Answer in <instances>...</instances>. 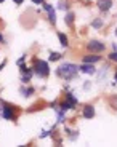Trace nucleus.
I'll return each mask as SVG.
<instances>
[{"mask_svg":"<svg viewBox=\"0 0 117 147\" xmlns=\"http://www.w3.org/2000/svg\"><path fill=\"white\" fill-rule=\"evenodd\" d=\"M77 72H79V67L74 66V64H71V63H64V64H61V66L58 67V75L61 78H64V80L74 78L77 75Z\"/></svg>","mask_w":117,"mask_h":147,"instance_id":"obj_1","label":"nucleus"},{"mask_svg":"<svg viewBox=\"0 0 117 147\" xmlns=\"http://www.w3.org/2000/svg\"><path fill=\"white\" fill-rule=\"evenodd\" d=\"M34 72H35L39 77H47L48 72H50V70H48V64L45 63V61H40V59H39V61H35Z\"/></svg>","mask_w":117,"mask_h":147,"instance_id":"obj_2","label":"nucleus"},{"mask_svg":"<svg viewBox=\"0 0 117 147\" xmlns=\"http://www.w3.org/2000/svg\"><path fill=\"white\" fill-rule=\"evenodd\" d=\"M88 50L90 51H103L104 50V43H101V42H98V40H90L88 42Z\"/></svg>","mask_w":117,"mask_h":147,"instance_id":"obj_3","label":"nucleus"},{"mask_svg":"<svg viewBox=\"0 0 117 147\" xmlns=\"http://www.w3.org/2000/svg\"><path fill=\"white\" fill-rule=\"evenodd\" d=\"M76 104H77V99H76V98H74L72 94H67V101L61 104V110L64 112V110H67V109H72Z\"/></svg>","mask_w":117,"mask_h":147,"instance_id":"obj_4","label":"nucleus"},{"mask_svg":"<svg viewBox=\"0 0 117 147\" xmlns=\"http://www.w3.org/2000/svg\"><path fill=\"white\" fill-rule=\"evenodd\" d=\"M111 5H112V0H98V7L103 11H107L111 8Z\"/></svg>","mask_w":117,"mask_h":147,"instance_id":"obj_5","label":"nucleus"},{"mask_svg":"<svg viewBox=\"0 0 117 147\" xmlns=\"http://www.w3.org/2000/svg\"><path fill=\"white\" fill-rule=\"evenodd\" d=\"M80 70H82V72H85V74H90V75H93V74L96 72V69L93 67V64H88V63H85L84 66L80 67Z\"/></svg>","mask_w":117,"mask_h":147,"instance_id":"obj_6","label":"nucleus"},{"mask_svg":"<svg viewBox=\"0 0 117 147\" xmlns=\"http://www.w3.org/2000/svg\"><path fill=\"white\" fill-rule=\"evenodd\" d=\"M95 115V107L93 106H85L84 107V117L85 118H92Z\"/></svg>","mask_w":117,"mask_h":147,"instance_id":"obj_7","label":"nucleus"},{"mask_svg":"<svg viewBox=\"0 0 117 147\" xmlns=\"http://www.w3.org/2000/svg\"><path fill=\"white\" fill-rule=\"evenodd\" d=\"M45 10L48 11V18H50V21H51V24H55L56 22V15H55V10L50 7V5H45Z\"/></svg>","mask_w":117,"mask_h":147,"instance_id":"obj_8","label":"nucleus"},{"mask_svg":"<svg viewBox=\"0 0 117 147\" xmlns=\"http://www.w3.org/2000/svg\"><path fill=\"white\" fill-rule=\"evenodd\" d=\"M11 117H13V107L10 106L3 107V118H11Z\"/></svg>","mask_w":117,"mask_h":147,"instance_id":"obj_9","label":"nucleus"},{"mask_svg":"<svg viewBox=\"0 0 117 147\" xmlns=\"http://www.w3.org/2000/svg\"><path fill=\"white\" fill-rule=\"evenodd\" d=\"M96 61H99V56H85L84 58V63H88V64H93Z\"/></svg>","mask_w":117,"mask_h":147,"instance_id":"obj_10","label":"nucleus"},{"mask_svg":"<svg viewBox=\"0 0 117 147\" xmlns=\"http://www.w3.org/2000/svg\"><path fill=\"white\" fill-rule=\"evenodd\" d=\"M58 37H59V42H61L63 47H67V37L64 35V34H59Z\"/></svg>","mask_w":117,"mask_h":147,"instance_id":"obj_11","label":"nucleus"},{"mask_svg":"<svg viewBox=\"0 0 117 147\" xmlns=\"http://www.w3.org/2000/svg\"><path fill=\"white\" fill-rule=\"evenodd\" d=\"M21 93H22V96H31V94L34 93V90H32V88H29V90H24V88H22Z\"/></svg>","mask_w":117,"mask_h":147,"instance_id":"obj_12","label":"nucleus"},{"mask_svg":"<svg viewBox=\"0 0 117 147\" xmlns=\"http://www.w3.org/2000/svg\"><path fill=\"white\" fill-rule=\"evenodd\" d=\"M59 58H61V55H59V53H51V55H50V59H51V61H58Z\"/></svg>","mask_w":117,"mask_h":147,"instance_id":"obj_13","label":"nucleus"},{"mask_svg":"<svg viewBox=\"0 0 117 147\" xmlns=\"http://www.w3.org/2000/svg\"><path fill=\"white\" fill-rule=\"evenodd\" d=\"M109 59H111V61H116V63H117V51L111 53V55H109Z\"/></svg>","mask_w":117,"mask_h":147,"instance_id":"obj_14","label":"nucleus"},{"mask_svg":"<svg viewBox=\"0 0 117 147\" xmlns=\"http://www.w3.org/2000/svg\"><path fill=\"white\" fill-rule=\"evenodd\" d=\"M111 104H112V107H114V109H117V96L111 99Z\"/></svg>","mask_w":117,"mask_h":147,"instance_id":"obj_15","label":"nucleus"},{"mask_svg":"<svg viewBox=\"0 0 117 147\" xmlns=\"http://www.w3.org/2000/svg\"><path fill=\"white\" fill-rule=\"evenodd\" d=\"M72 18H74V15H72V13H69V15H67V18H66L67 24H71V22H72Z\"/></svg>","mask_w":117,"mask_h":147,"instance_id":"obj_16","label":"nucleus"},{"mask_svg":"<svg viewBox=\"0 0 117 147\" xmlns=\"http://www.w3.org/2000/svg\"><path fill=\"white\" fill-rule=\"evenodd\" d=\"M93 26H95V27H99V26H101V21H99V19H96V21L93 22Z\"/></svg>","mask_w":117,"mask_h":147,"instance_id":"obj_17","label":"nucleus"},{"mask_svg":"<svg viewBox=\"0 0 117 147\" xmlns=\"http://www.w3.org/2000/svg\"><path fill=\"white\" fill-rule=\"evenodd\" d=\"M13 2H15L16 5H21V3H22V0H13Z\"/></svg>","mask_w":117,"mask_h":147,"instance_id":"obj_18","label":"nucleus"},{"mask_svg":"<svg viewBox=\"0 0 117 147\" xmlns=\"http://www.w3.org/2000/svg\"><path fill=\"white\" fill-rule=\"evenodd\" d=\"M34 3H44V0H32Z\"/></svg>","mask_w":117,"mask_h":147,"instance_id":"obj_19","label":"nucleus"},{"mask_svg":"<svg viewBox=\"0 0 117 147\" xmlns=\"http://www.w3.org/2000/svg\"><path fill=\"white\" fill-rule=\"evenodd\" d=\"M114 48H116V51H117V47H116V45H114Z\"/></svg>","mask_w":117,"mask_h":147,"instance_id":"obj_20","label":"nucleus"},{"mask_svg":"<svg viewBox=\"0 0 117 147\" xmlns=\"http://www.w3.org/2000/svg\"><path fill=\"white\" fill-rule=\"evenodd\" d=\"M116 80H117V72H116Z\"/></svg>","mask_w":117,"mask_h":147,"instance_id":"obj_21","label":"nucleus"},{"mask_svg":"<svg viewBox=\"0 0 117 147\" xmlns=\"http://www.w3.org/2000/svg\"><path fill=\"white\" fill-rule=\"evenodd\" d=\"M116 35H117V29H116Z\"/></svg>","mask_w":117,"mask_h":147,"instance_id":"obj_22","label":"nucleus"},{"mask_svg":"<svg viewBox=\"0 0 117 147\" xmlns=\"http://www.w3.org/2000/svg\"><path fill=\"white\" fill-rule=\"evenodd\" d=\"M2 2H3V0H0V3H2Z\"/></svg>","mask_w":117,"mask_h":147,"instance_id":"obj_23","label":"nucleus"}]
</instances>
